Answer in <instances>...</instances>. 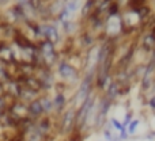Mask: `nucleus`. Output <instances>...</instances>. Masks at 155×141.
I'll return each mask as SVG.
<instances>
[{
	"label": "nucleus",
	"instance_id": "nucleus-9",
	"mask_svg": "<svg viewBox=\"0 0 155 141\" xmlns=\"http://www.w3.org/2000/svg\"><path fill=\"white\" fill-rule=\"evenodd\" d=\"M137 45V52H142L146 57L155 52V30H148L140 37Z\"/></svg>",
	"mask_w": 155,
	"mask_h": 141
},
{
	"label": "nucleus",
	"instance_id": "nucleus-7",
	"mask_svg": "<svg viewBox=\"0 0 155 141\" xmlns=\"http://www.w3.org/2000/svg\"><path fill=\"white\" fill-rule=\"evenodd\" d=\"M34 76L38 79L41 84V90L42 94H51L54 90L57 84V77L54 75L53 68H48V67H38L35 68Z\"/></svg>",
	"mask_w": 155,
	"mask_h": 141
},
{
	"label": "nucleus",
	"instance_id": "nucleus-11",
	"mask_svg": "<svg viewBox=\"0 0 155 141\" xmlns=\"http://www.w3.org/2000/svg\"><path fill=\"white\" fill-rule=\"evenodd\" d=\"M26 107H27V115L31 120H40L41 117H44V110H42V106H41V102L38 98L29 102L26 104Z\"/></svg>",
	"mask_w": 155,
	"mask_h": 141
},
{
	"label": "nucleus",
	"instance_id": "nucleus-17",
	"mask_svg": "<svg viewBox=\"0 0 155 141\" xmlns=\"http://www.w3.org/2000/svg\"><path fill=\"white\" fill-rule=\"evenodd\" d=\"M140 123H142V120H140V118H136V117H135L134 120H132L131 122L128 123V126H127V130H128L129 136H135V134L137 133V129H139Z\"/></svg>",
	"mask_w": 155,
	"mask_h": 141
},
{
	"label": "nucleus",
	"instance_id": "nucleus-23",
	"mask_svg": "<svg viewBox=\"0 0 155 141\" xmlns=\"http://www.w3.org/2000/svg\"><path fill=\"white\" fill-rule=\"evenodd\" d=\"M117 134H118V137H120V140H121V141H127V140L129 139V137H131V136L128 134V130H127L125 126H124V128L121 129L120 132H117Z\"/></svg>",
	"mask_w": 155,
	"mask_h": 141
},
{
	"label": "nucleus",
	"instance_id": "nucleus-10",
	"mask_svg": "<svg viewBox=\"0 0 155 141\" xmlns=\"http://www.w3.org/2000/svg\"><path fill=\"white\" fill-rule=\"evenodd\" d=\"M102 95H105L109 101H112L113 103L118 102L121 98H123V92H121V87L116 80H110V83L107 84V87L105 88V91L102 92Z\"/></svg>",
	"mask_w": 155,
	"mask_h": 141
},
{
	"label": "nucleus",
	"instance_id": "nucleus-20",
	"mask_svg": "<svg viewBox=\"0 0 155 141\" xmlns=\"http://www.w3.org/2000/svg\"><path fill=\"white\" fill-rule=\"evenodd\" d=\"M144 104H146V107L150 110V113L155 114V92L148 95L147 98L144 99Z\"/></svg>",
	"mask_w": 155,
	"mask_h": 141
},
{
	"label": "nucleus",
	"instance_id": "nucleus-22",
	"mask_svg": "<svg viewBox=\"0 0 155 141\" xmlns=\"http://www.w3.org/2000/svg\"><path fill=\"white\" fill-rule=\"evenodd\" d=\"M84 140V137L82 136L80 133H72L70 137H65V139H61V141H83Z\"/></svg>",
	"mask_w": 155,
	"mask_h": 141
},
{
	"label": "nucleus",
	"instance_id": "nucleus-8",
	"mask_svg": "<svg viewBox=\"0 0 155 141\" xmlns=\"http://www.w3.org/2000/svg\"><path fill=\"white\" fill-rule=\"evenodd\" d=\"M40 30H41V37H42V40L49 41V42H52L56 46H59L63 43V34H61V31H60L59 24H56V23H41Z\"/></svg>",
	"mask_w": 155,
	"mask_h": 141
},
{
	"label": "nucleus",
	"instance_id": "nucleus-13",
	"mask_svg": "<svg viewBox=\"0 0 155 141\" xmlns=\"http://www.w3.org/2000/svg\"><path fill=\"white\" fill-rule=\"evenodd\" d=\"M60 31H61V34L67 38L74 37V35L79 34V24H78V22L75 19L64 22V23L60 24Z\"/></svg>",
	"mask_w": 155,
	"mask_h": 141
},
{
	"label": "nucleus",
	"instance_id": "nucleus-2",
	"mask_svg": "<svg viewBox=\"0 0 155 141\" xmlns=\"http://www.w3.org/2000/svg\"><path fill=\"white\" fill-rule=\"evenodd\" d=\"M94 72H83L79 84L72 90L70 95V106L76 107L84 101L87 96L95 92L94 90Z\"/></svg>",
	"mask_w": 155,
	"mask_h": 141
},
{
	"label": "nucleus",
	"instance_id": "nucleus-19",
	"mask_svg": "<svg viewBox=\"0 0 155 141\" xmlns=\"http://www.w3.org/2000/svg\"><path fill=\"white\" fill-rule=\"evenodd\" d=\"M101 133H102V137H104V141H113V137H114L116 132H113L112 129H110V126L106 123V126L101 130Z\"/></svg>",
	"mask_w": 155,
	"mask_h": 141
},
{
	"label": "nucleus",
	"instance_id": "nucleus-12",
	"mask_svg": "<svg viewBox=\"0 0 155 141\" xmlns=\"http://www.w3.org/2000/svg\"><path fill=\"white\" fill-rule=\"evenodd\" d=\"M0 61H2L3 64H7V65L16 62V54L10 45L0 46Z\"/></svg>",
	"mask_w": 155,
	"mask_h": 141
},
{
	"label": "nucleus",
	"instance_id": "nucleus-24",
	"mask_svg": "<svg viewBox=\"0 0 155 141\" xmlns=\"http://www.w3.org/2000/svg\"><path fill=\"white\" fill-rule=\"evenodd\" d=\"M21 141H26V140H23V139H22V140H21Z\"/></svg>",
	"mask_w": 155,
	"mask_h": 141
},
{
	"label": "nucleus",
	"instance_id": "nucleus-4",
	"mask_svg": "<svg viewBox=\"0 0 155 141\" xmlns=\"http://www.w3.org/2000/svg\"><path fill=\"white\" fill-rule=\"evenodd\" d=\"M35 46H37L38 56H40L44 67L53 68L54 65H56V62L60 60V57H61L59 46L53 45L52 42H49V41H46V40L37 41Z\"/></svg>",
	"mask_w": 155,
	"mask_h": 141
},
{
	"label": "nucleus",
	"instance_id": "nucleus-5",
	"mask_svg": "<svg viewBox=\"0 0 155 141\" xmlns=\"http://www.w3.org/2000/svg\"><path fill=\"white\" fill-rule=\"evenodd\" d=\"M113 106H114V103L112 101H109L102 94H98L97 106H95V117H94V123H93V132H101L106 126L110 110H112Z\"/></svg>",
	"mask_w": 155,
	"mask_h": 141
},
{
	"label": "nucleus",
	"instance_id": "nucleus-21",
	"mask_svg": "<svg viewBox=\"0 0 155 141\" xmlns=\"http://www.w3.org/2000/svg\"><path fill=\"white\" fill-rule=\"evenodd\" d=\"M135 118V113H134V110H127L125 113H124V117H123V120H121V123H123V126H128V123L131 122L132 120Z\"/></svg>",
	"mask_w": 155,
	"mask_h": 141
},
{
	"label": "nucleus",
	"instance_id": "nucleus-3",
	"mask_svg": "<svg viewBox=\"0 0 155 141\" xmlns=\"http://www.w3.org/2000/svg\"><path fill=\"white\" fill-rule=\"evenodd\" d=\"M75 133V107L68 106L59 117L54 118V134L65 139Z\"/></svg>",
	"mask_w": 155,
	"mask_h": 141
},
{
	"label": "nucleus",
	"instance_id": "nucleus-14",
	"mask_svg": "<svg viewBox=\"0 0 155 141\" xmlns=\"http://www.w3.org/2000/svg\"><path fill=\"white\" fill-rule=\"evenodd\" d=\"M41 102V106L44 110V115L46 117H53V102H52V95L51 94H41L38 96Z\"/></svg>",
	"mask_w": 155,
	"mask_h": 141
},
{
	"label": "nucleus",
	"instance_id": "nucleus-18",
	"mask_svg": "<svg viewBox=\"0 0 155 141\" xmlns=\"http://www.w3.org/2000/svg\"><path fill=\"white\" fill-rule=\"evenodd\" d=\"M107 125L110 126V129H112L113 132H120L121 129L124 128L123 123H121V120H118L117 117H109V120H107Z\"/></svg>",
	"mask_w": 155,
	"mask_h": 141
},
{
	"label": "nucleus",
	"instance_id": "nucleus-16",
	"mask_svg": "<svg viewBox=\"0 0 155 141\" xmlns=\"http://www.w3.org/2000/svg\"><path fill=\"white\" fill-rule=\"evenodd\" d=\"M64 5H65V0H53V2L49 4L48 11H49V15L54 16L56 18L57 14L61 12L64 10Z\"/></svg>",
	"mask_w": 155,
	"mask_h": 141
},
{
	"label": "nucleus",
	"instance_id": "nucleus-1",
	"mask_svg": "<svg viewBox=\"0 0 155 141\" xmlns=\"http://www.w3.org/2000/svg\"><path fill=\"white\" fill-rule=\"evenodd\" d=\"M53 71L57 77V82L65 84L71 90H74L79 84L80 79H82V75H83L82 64L72 61V59H70L67 56L60 57V60L53 67Z\"/></svg>",
	"mask_w": 155,
	"mask_h": 141
},
{
	"label": "nucleus",
	"instance_id": "nucleus-6",
	"mask_svg": "<svg viewBox=\"0 0 155 141\" xmlns=\"http://www.w3.org/2000/svg\"><path fill=\"white\" fill-rule=\"evenodd\" d=\"M72 92L70 87L57 82L54 90L51 92L52 102H53V118L59 117L68 106H70V95Z\"/></svg>",
	"mask_w": 155,
	"mask_h": 141
},
{
	"label": "nucleus",
	"instance_id": "nucleus-15",
	"mask_svg": "<svg viewBox=\"0 0 155 141\" xmlns=\"http://www.w3.org/2000/svg\"><path fill=\"white\" fill-rule=\"evenodd\" d=\"M86 0H65V5H64V10L68 11L71 15L75 16L78 12H80L83 7V3Z\"/></svg>",
	"mask_w": 155,
	"mask_h": 141
}]
</instances>
